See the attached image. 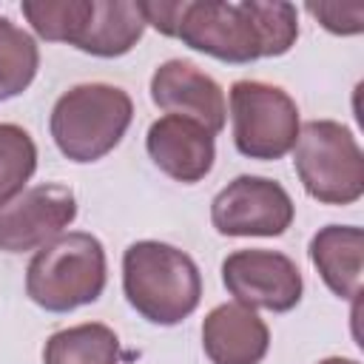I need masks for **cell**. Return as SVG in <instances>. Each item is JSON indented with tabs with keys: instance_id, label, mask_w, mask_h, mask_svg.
I'll return each instance as SVG.
<instances>
[{
	"instance_id": "1",
	"label": "cell",
	"mask_w": 364,
	"mask_h": 364,
	"mask_svg": "<svg viewBox=\"0 0 364 364\" xmlns=\"http://www.w3.org/2000/svg\"><path fill=\"white\" fill-rule=\"evenodd\" d=\"M122 293L145 321L173 327L199 307L202 273L185 250L142 239L122 253Z\"/></svg>"
},
{
	"instance_id": "19",
	"label": "cell",
	"mask_w": 364,
	"mask_h": 364,
	"mask_svg": "<svg viewBox=\"0 0 364 364\" xmlns=\"http://www.w3.org/2000/svg\"><path fill=\"white\" fill-rule=\"evenodd\" d=\"M262 37V57H282L299 40V11L284 0H247Z\"/></svg>"
},
{
	"instance_id": "10",
	"label": "cell",
	"mask_w": 364,
	"mask_h": 364,
	"mask_svg": "<svg viewBox=\"0 0 364 364\" xmlns=\"http://www.w3.org/2000/svg\"><path fill=\"white\" fill-rule=\"evenodd\" d=\"M151 100L165 114L188 117L213 136L225 128L228 105L222 85L188 60H165L151 74Z\"/></svg>"
},
{
	"instance_id": "4",
	"label": "cell",
	"mask_w": 364,
	"mask_h": 364,
	"mask_svg": "<svg viewBox=\"0 0 364 364\" xmlns=\"http://www.w3.org/2000/svg\"><path fill=\"white\" fill-rule=\"evenodd\" d=\"M293 168L304 193L321 205H353L364 196V154L353 131L336 119H310L299 128Z\"/></svg>"
},
{
	"instance_id": "12",
	"label": "cell",
	"mask_w": 364,
	"mask_h": 364,
	"mask_svg": "<svg viewBox=\"0 0 364 364\" xmlns=\"http://www.w3.org/2000/svg\"><path fill=\"white\" fill-rule=\"evenodd\" d=\"M202 350L210 364H262L270 350V330L256 310L228 301L202 321Z\"/></svg>"
},
{
	"instance_id": "5",
	"label": "cell",
	"mask_w": 364,
	"mask_h": 364,
	"mask_svg": "<svg viewBox=\"0 0 364 364\" xmlns=\"http://www.w3.org/2000/svg\"><path fill=\"white\" fill-rule=\"evenodd\" d=\"M233 145L242 156L273 162L293 151L299 136V105L296 100L270 82L239 80L228 94Z\"/></svg>"
},
{
	"instance_id": "2",
	"label": "cell",
	"mask_w": 364,
	"mask_h": 364,
	"mask_svg": "<svg viewBox=\"0 0 364 364\" xmlns=\"http://www.w3.org/2000/svg\"><path fill=\"white\" fill-rule=\"evenodd\" d=\"M108 282L105 247L85 230H68L37 247L26 270V296L46 313L94 304Z\"/></svg>"
},
{
	"instance_id": "18",
	"label": "cell",
	"mask_w": 364,
	"mask_h": 364,
	"mask_svg": "<svg viewBox=\"0 0 364 364\" xmlns=\"http://www.w3.org/2000/svg\"><path fill=\"white\" fill-rule=\"evenodd\" d=\"M91 0H23L20 11L34 28V34L46 43H74L85 17H88Z\"/></svg>"
},
{
	"instance_id": "21",
	"label": "cell",
	"mask_w": 364,
	"mask_h": 364,
	"mask_svg": "<svg viewBox=\"0 0 364 364\" xmlns=\"http://www.w3.org/2000/svg\"><path fill=\"white\" fill-rule=\"evenodd\" d=\"M145 26H154L159 34L173 37L176 34V23L182 14V0H142L139 3Z\"/></svg>"
},
{
	"instance_id": "15",
	"label": "cell",
	"mask_w": 364,
	"mask_h": 364,
	"mask_svg": "<svg viewBox=\"0 0 364 364\" xmlns=\"http://www.w3.org/2000/svg\"><path fill=\"white\" fill-rule=\"evenodd\" d=\"M43 364H119V338L102 321H82L46 338Z\"/></svg>"
},
{
	"instance_id": "13",
	"label": "cell",
	"mask_w": 364,
	"mask_h": 364,
	"mask_svg": "<svg viewBox=\"0 0 364 364\" xmlns=\"http://www.w3.org/2000/svg\"><path fill=\"white\" fill-rule=\"evenodd\" d=\"M310 262L333 296L355 301L364 273V233L355 225H327L310 239Z\"/></svg>"
},
{
	"instance_id": "6",
	"label": "cell",
	"mask_w": 364,
	"mask_h": 364,
	"mask_svg": "<svg viewBox=\"0 0 364 364\" xmlns=\"http://www.w3.org/2000/svg\"><path fill=\"white\" fill-rule=\"evenodd\" d=\"M173 37L188 48L222 63L247 65L262 60V37L247 0H182V14Z\"/></svg>"
},
{
	"instance_id": "17",
	"label": "cell",
	"mask_w": 364,
	"mask_h": 364,
	"mask_svg": "<svg viewBox=\"0 0 364 364\" xmlns=\"http://www.w3.org/2000/svg\"><path fill=\"white\" fill-rule=\"evenodd\" d=\"M37 171V145L31 134L14 122H0V208L26 191Z\"/></svg>"
},
{
	"instance_id": "9",
	"label": "cell",
	"mask_w": 364,
	"mask_h": 364,
	"mask_svg": "<svg viewBox=\"0 0 364 364\" xmlns=\"http://www.w3.org/2000/svg\"><path fill=\"white\" fill-rule=\"evenodd\" d=\"M77 219L71 188L57 182L31 185L0 208V250L26 253L48 245Z\"/></svg>"
},
{
	"instance_id": "22",
	"label": "cell",
	"mask_w": 364,
	"mask_h": 364,
	"mask_svg": "<svg viewBox=\"0 0 364 364\" xmlns=\"http://www.w3.org/2000/svg\"><path fill=\"white\" fill-rule=\"evenodd\" d=\"M318 364H358L355 358H341V355H330V358H321Z\"/></svg>"
},
{
	"instance_id": "7",
	"label": "cell",
	"mask_w": 364,
	"mask_h": 364,
	"mask_svg": "<svg viewBox=\"0 0 364 364\" xmlns=\"http://www.w3.org/2000/svg\"><path fill=\"white\" fill-rule=\"evenodd\" d=\"M296 219V205L282 182L242 173L210 202V225L219 236H282Z\"/></svg>"
},
{
	"instance_id": "16",
	"label": "cell",
	"mask_w": 364,
	"mask_h": 364,
	"mask_svg": "<svg viewBox=\"0 0 364 364\" xmlns=\"http://www.w3.org/2000/svg\"><path fill=\"white\" fill-rule=\"evenodd\" d=\"M40 48L37 40L0 14V102L20 97L37 77Z\"/></svg>"
},
{
	"instance_id": "3",
	"label": "cell",
	"mask_w": 364,
	"mask_h": 364,
	"mask_svg": "<svg viewBox=\"0 0 364 364\" xmlns=\"http://www.w3.org/2000/svg\"><path fill=\"white\" fill-rule=\"evenodd\" d=\"M134 119L128 91L111 82H82L63 91L51 108L48 131L57 151L77 165L108 156Z\"/></svg>"
},
{
	"instance_id": "11",
	"label": "cell",
	"mask_w": 364,
	"mask_h": 364,
	"mask_svg": "<svg viewBox=\"0 0 364 364\" xmlns=\"http://www.w3.org/2000/svg\"><path fill=\"white\" fill-rule=\"evenodd\" d=\"M145 151L165 176L182 185H193L210 173L216 159V139L205 125L188 117L165 114L151 122L145 134Z\"/></svg>"
},
{
	"instance_id": "14",
	"label": "cell",
	"mask_w": 364,
	"mask_h": 364,
	"mask_svg": "<svg viewBox=\"0 0 364 364\" xmlns=\"http://www.w3.org/2000/svg\"><path fill=\"white\" fill-rule=\"evenodd\" d=\"M145 17L139 3L131 0H91L88 17L71 43L91 57H122L128 54L145 31Z\"/></svg>"
},
{
	"instance_id": "20",
	"label": "cell",
	"mask_w": 364,
	"mask_h": 364,
	"mask_svg": "<svg viewBox=\"0 0 364 364\" xmlns=\"http://www.w3.org/2000/svg\"><path fill=\"white\" fill-rule=\"evenodd\" d=\"M307 14H313L327 31L333 34H361L364 28V6L361 3H350V6H341V3H307L304 6Z\"/></svg>"
},
{
	"instance_id": "8",
	"label": "cell",
	"mask_w": 364,
	"mask_h": 364,
	"mask_svg": "<svg viewBox=\"0 0 364 364\" xmlns=\"http://www.w3.org/2000/svg\"><path fill=\"white\" fill-rule=\"evenodd\" d=\"M222 282L233 301L250 310L287 313L301 301L304 282L296 262L279 250H233L222 262Z\"/></svg>"
}]
</instances>
